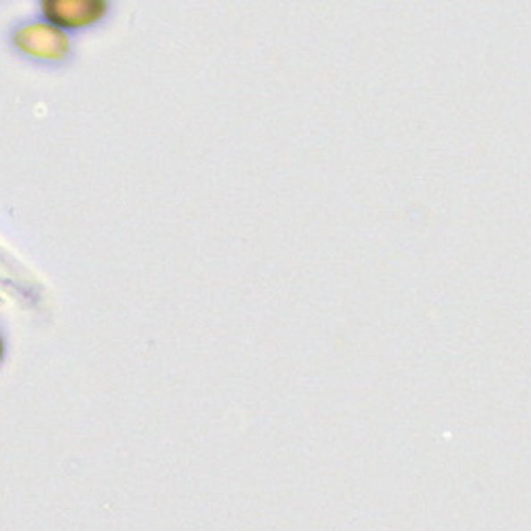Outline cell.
Masks as SVG:
<instances>
[{
  "label": "cell",
  "mask_w": 531,
  "mask_h": 531,
  "mask_svg": "<svg viewBox=\"0 0 531 531\" xmlns=\"http://www.w3.org/2000/svg\"><path fill=\"white\" fill-rule=\"evenodd\" d=\"M109 9L104 0H52L43 3L45 18L60 28H81L98 21Z\"/></svg>",
  "instance_id": "6da1fadb"
},
{
  "label": "cell",
  "mask_w": 531,
  "mask_h": 531,
  "mask_svg": "<svg viewBox=\"0 0 531 531\" xmlns=\"http://www.w3.org/2000/svg\"><path fill=\"white\" fill-rule=\"evenodd\" d=\"M0 357H3V340H0Z\"/></svg>",
  "instance_id": "3957f363"
},
{
  "label": "cell",
  "mask_w": 531,
  "mask_h": 531,
  "mask_svg": "<svg viewBox=\"0 0 531 531\" xmlns=\"http://www.w3.org/2000/svg\"><path fill=\"white\" fill-rule=\"evenodd\" d=\"M28 52L43 55V58H62L69 52V38L62 30L54 26H35L28 30Z\"/></svg>",
  "instance_id": "7a4b0ae2"
}]
</instances>
